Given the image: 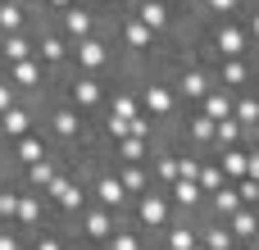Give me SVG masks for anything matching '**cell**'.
I'll list each match as a JSON object with an SVG mask.
<instances>
[{"instance_id": "15", "label": "cell", "mask_w": 259, "mask_h": 250, "mask_svg": "<svg viewBox=\"0 0 259 250\" xmlns=\"http://www.w3.org/2000/svg\"><path fill=\"white\" fill-rule=\"evenodd\" d=\"M100 155H105V150H100ZM105 159H109V155H105ZM109 164H114V173H118V182H123V191H127L132 200H137L141 191H150V187H155L146 164H118V159H109Z\"/></svg>"}, {"instance_id": "9", "label": "cell", "mask_w": 259, "mask_h": 250, "mask_svg": "<svg viewBox=\"0 0 259 250\" xmlns=\"http://www.w3.org/2000/svg\"><path fill=\"white\" fill-rule=\"evenodd\" d=\"M68 164H73V155H64V150H50L46 159H36V164H27V169L18 173V182L46 196V191H50V182H55V178H59V173H64Z\"/></svg>"}, {"instance_id": "37", "label": "cell", "mask_w": 259, "mask_h": 250, "mask_svg": "<svg viewBox=\"0 0 259 250\" xmlns=\"http://www.w3.org/2000/svg\"><path fill=\"white\" fill-rule=\"evenodd\" d=\"M255 5H259V0H255Z\"/></svg>"}, {"instance_id": "12", "label": "cell", "mask_w": 259, "mask_h": 250, "mask_svg": "<svg viewBox=\"0 0 259 250\" xmlns=\"http://www.w3.org/2000/svg\"><path fill=\"white\" fill-rule=\"evenodd\" d=\"M168 191V205H173V214H182V219H205V191L196 187V182H168L164 187Z\"/></svg>"}, {"instance_id": "3", "label": "cell", "mask_w": 259, "mask_h": 250, "mask_svg": "<svg viewBox=\"0 0 259 250\" xmlns=\"http://www.w3.org/2000/svg\"><path fill=\"white\" fill-rule=\"evenodd\" d=\"M36 59H41V68H46L55 82L73 68V41L55 27V18H41V23H36Z\"/></svg>"}, {"instance_id": "26", "label": "cell", "mask_w": 259, "mask_h": 250, "mask_svg": "<svg viewBox=\"0 0 259 250\" xmlns=\"http://www.w3.org/2000/svg\"><path fill=\"white\" fill-rule=\"evenodd\" d=\"M18 100H23V91H18V87H14V82L0 73V114H5V109H14Z\"/></svg>"}, {"instance_id": "18", "label": "cell", "mask_w": 259, "mask_h": 250, "mask_svg": "<svg viewBox=\"0 0 259 250\" xmlns=\"http://www.w3.org/2000/svg\"><path fill=\"white\" fill-rule=\"evenodd\" d=\"M223 223H228V232H232V237H237L241 246H250V237L259 232V210H250V205H241V210H237L232 219H223Z\"/></svg>"}, {"instance_id": "34", "label": "cell", "mask_w": 259, "mask_h": 250, "mask_svg": "<svg viewBox=\"0 0 259 250\" xmlns=\"http://www.w3.org/2000/svg\"><path fill=\"white\" fill-rule=\"evenodd\" d=\"M0 178H5V155H0Z\"/></svg>"}, {"instance_id": "5", "label": "cell", "mask_w": 259, "mask_h": 250, "mask_svg": "<svg viewBox=\"0 0 259 250\" xmlns=\"http://www.w3.org/2000/svg\"><path fill=\"white\" fill-rule=\"evenodd\" d=\"M73 68H77V73L114 77L123 64H118V50H114L109 36H82V41H73Z\"/></svg>"}, {"instance_id": "11", "label": "cell", "mask_w": 259, "mask_h": 250, "mask_svg": "<svg viewBox=\"0 0 259 250\" xmlns=\"http://www.w3.org/2000/svg\"><path fill=\"white\" fill-rule=\"evenodd\" d=\"M27 132H36V100H18L14 109L0 114V146L5 141H18Z\"/></svg>"}, {"instance_id": "22", "label": "cell", "mask_w": 259, "mask_h": 250, "mask_svg": "<svg viewBox=\"0 0 259 250\" xmlns=\"http://www.w3.org/2000/svg\"><path fill=\"white\" fill-rule=\"evenodd\" d=\"M27 250H77L59 228H41V232H27Z\"/></svg>"}, {"instance_id": "19", "label": "cell", "mask_w": 259, "mask_h": 250, "mask_svg": "<svg viewBox=\"0 0 259 250\" xmlns=\"http://www.w3.org/2000/svg\"><path fill=\"white\" fill-rule=\"evenodd\" d=\"M232 118H237L246 132H250V128L259 123V91H255V87H250V91H237V96H232Z\"/></svg>"}, {"instance_id": "30", "label": "cell", "mask_w": 259, "mask_h": 250, "mask_svg": "<svg viewBox=\"0 0 259 250\" xmlns=\"http://www.w3.org/2000/svg\"><path fill=\"white\" fill-rule=\"evenodd\" d=\"M100 5H109V9H127L132 0H100Z\"/></svg>"}, {"instance_id": "29", "label": "cell", "mask_w": 259, "mask_h": 250, "mask_svg": "<svg viewBox=\"0 0 259 250\" xmlns=\"http://www.w3.org/2000/svg\"><path fill=\"white\" fill-rule=\"evenodd\" d=\"M246 146H255V150H259V123L250 128V132H246Z\"/></svg>"}, {"instance_id": "28", "label": "cell", "mask_w": 259, "mask_h": 250, "mask_svg": "<svg viewBox=\"0 0 259 250\" xmlns=\"http://www.w3.org/2000/svg\"><path fill=\"white\" fill-rule=\"evenodd\" d=\"M246 178H255L259 182V150L250 146V155H246Z\"/></svg>"}, {"instance_id": "23", "label": "cell", "mask_w": 259, "mask_h": 250, "mask_svg": "<svg viewBox=\"0 0 259 250\" xmlns=\"http://www.w3.org/2000/svg\"><path fill=\"white\" fill-rule=\"evenodd\" d=\"M219 146H246V128L237 118H219L214 123V150Z\"/></svg>"}, {"instance_id": "31", "label": "cell", "mask_w": 259, "mask_h": 250, "mask_svg": "<svg viewBox=\"0 0 259 250\" xmlns=\"http://www.w3.org/2000/svg\"><path fill=\"white\" fill-rule=\"evenodd\" d=\"M178 5H182V9H187V14H191V9H196V0H178Z\"/></svg>"}, {"instance_id": "32", "label": "cell", "mask_w": 259, "mask_h": 250, "mask_svg": "<svg viewBox=\"0 0 259 250\" xmlns=\"http://www.w3.org/2000/svg\"><path fill=\"white\" fill-rule=\"evenodd\" d=\"M246 250H259V232H255V237H250V246H246Z\"/></svg>"}, {"instance_id": "8", "label": "cell", "mask_w": 259, "mask_h": 250, "mask_svg": "<svg viewBox=\"0 0 259 250\" xmlns=\"http://www.w3.org/2000/svg\"><path fill=\"white\" fill-rule=\"evenodd\" d=\"M255 73H259V55H232V59H219L214 64V87L223 91H250L255 87Z\"/></svg>"}, {"instance_id": "33", "label": "cell", "mask_w": 259, "mask_h": 250, "mask_svg": "<svg viewBox=\"0 0 259 250\" xmlns=\"http://www.w3.org/2000/svg\"><path fill=\"white\" fill-rule=\"evenodd\" d=\"M73 5H100V0H73Z\"/></svg>"}, {"instance_id": "6", "label": "cell", "mask_w": 259, "mask_h": 250, "mask_svg": "<svg viewBox=\"0 0 259 250\" xmlns=\"http://www.w3.org/2000/svg\"><path fill=\"white\" fill-rule=\"evenodd\" d=\"M50 150H55V146H50V137H46L41 128H36V132H27V137H18V141H5V146H0V155H5V173H14V178H18L27 164L46 159Z\"/></svg>"}, {"instance_id": "27", "label": "cell", "mask_w": 259, "mask_h": 250, "mask_svg": "<svg viewBox=\"0 0 259 250\" xmlns=\"http://www.w3.org/2000/svg\"><path fill=\"white\" fill-rule=\"evenodd\" d=\"M241 23H246V32H250V41H255V50H259V5H255V0L246 5V14H241Z\"/></svg>"}, {"instance_id": "16", "label": "cell", "mask_w": 259, "mask_h": 250, "mask_svg": "<svg viewBox=\"0 0 259 250\" xmlns=\"http://www.w3.org/2000/svg\"><path fill=\"white\" fill-rule=\"evenodd\" d=\"M100 250H155V246L146 241V232H141V228L132 223V214H127V219H123V223L109 232V241H105Z\"/></svg>"}, {"instance_id": "10", "label": "cell", "mask_w": 259, "mask_h": 250, "mask_svg": "<svg viewBox=\"0 0 259 250\" xmlns=\"http://www.w3.org/2000/svg\"><path fill=\"white\" fill-rule=\"evenodd\" d=\"M155 250H200V219L173 214V223L155 237Z\"/></svg>"}, {"instance_id": "25", "label": "cell", "mask_w": 259, "mask_h": 250, "mask_svg": "<svg viewBox=\"0 0 259 250\" xmlns=\"http://www.w3.org/2000/svg\"><path fill=\"white\" fill-rule=\"evenodd\" d=\"M232 187H237L241 205H250V210H259V182H255V178H241V182H232Z\"/></svg>"}, {"instance_id": "4", "label": "cell", "mask_w": 259, "mask_h": 250, "mask_svg": "<svg viewBox=\"0 0 259 250\" xmlns=\"http://www.w3.org/2000/svg\"><path fill=\"white\" fill-rule=\"evenodd\" d=\"M132 223L146 232V241L155 246V237L173 223V205H168V191L164 187H150V191H141L137 200H132Z\"/></svg>"}, {"instance_id": "13", "label": "cell", "mask_w": 259, "mask_h": 250, "mask_svg": "<svg viewBox=\"0 0 259 250\" xmlns=\"http://www.w3.org/2000/svg\"><path fill=\"white\" fill-rule=\"evenodd\" d=\"M246 5H250V0H196V9H191V23L200 27V23H223V18H241V14H246Z\"/></svg>"}, {"instance_id": "20", "label": "cell", "mask_w": 259, "mask_h": 250, "mask_svg": "<svg viewBox=\"0 0 259 250\" xmlns=\"http://www.w3.org/2000/svg\"><path fill=\"white\" fill-rule=\"evenodd\" d=\"M196 109H200L205 118H214V123H219V118H232V91H223V87H209V91H205V100H200Z\"/></svg>"}, {"instance_id": "7", "label": "cell", "mask_w": 259, "mask_h": 250, "mask_svg": "<svg viewBox=\"0 0 259 250\" xmlns=\"http://www.w3.org/2000/svg\"><path fill=\"white\" fill-rule=\"evenodd\" d=\"M118 223H123L118 214H109V210H100V205H87V210L68 223V228L77 232V241H73V246H105V241H109V232H114Z\"/></svg>"}, {"instance_id": "36", "label": "cell", "mask_w": 259, "mask_h": 250, "mask_svg": "<svg viewBox=\"0 0 259 250\" xmlns=\"http://www.w3.org/2000/svg\"><path fill=\"white\" fill-rule=\"evenodd\" d=\"M0 5H5V0H0Z\"/></svg>"}, {"instance_id": "17", "label": "cell", "mask_w": 259, "mask_h": 250, "mask_svg": "<svg viewBox=\"0 0 259 250\" xmlns=\"http://www.w3.org/2000/svg\"><path fill=\"white\" fill-rule=\"evenodd\" d=\"M209 155L219 159V169H223L228 182H241V178H246V155H250V146H219V150H209Z\"/></svg>"}, {"instance_id": "1", "label": "cell", "mask_w": 259, "mask_h": 250, "mask_svg": "<svg viewBox=\"0 0 259 250\" xmlns=\"http://www.w3.org/2000/svg\"><path fill=\"white\" fill-rule=\"evenodd\" d=\"M55 91L73 105V109H82L91 123L105 114V105H109V77H100V73H77V68H68L59 82H55Z\"/></svg>"}, {"instance_id": "35", "label": "cell", "mask_w": 259, "mask_h": 250, "mask_svg": "<svg viewBox=\"0 0 259 250\" xmlns=\"http://www.w3.org/2000/svg\"><path fill=\"white\" fill-rule=\"evenodd\" d=\"M255 91H259V73H255Z\"/></svg>"}, {"instance_id": "21", "label": "cell", "mask_w": 259, "mask_h": 250, "mask_svg": "<svg viewBox=\"0 0 259 250\" xmlns=\"http://www.w3.org/2000/svg\"><path fill=\"white\" fill-rule=\"evenodd\" d=\"M196 187L209 196V191H219V187H228V178H223V169H219V159L205 150V159H200V173H196Z\"/></svg>"}, {"instance_id": "14", "label": "cell", "mask_w": 259, "mask_h": 250, "mask_svg": "<svg viewBox=\"0 0 259 250\" xmlns=\"http://www.w3.org/2000/svg\"><path fill=\"white\" fill-rule=\"evenodd\" d=\"M123 77H127V73H123ZM105 109L118 114V118H127V123H132L137 114H146V109H141V96H137V87H132V77L109 87V105H105Z\"/></svg>"}, {"instance_id": "24", "label": "cell", "mask_w": 259, "mask_h": 250, "mask_svg": "<svg viewBox=\"0 0 259 250\" xmlns=\"http://www.w3.org/2000/svg\"><path fill=\"white\" fill-rule=\"evenodd\" d=\"M0 250H27V232L18 223H0Z\"/></svg>"}, {"instance_id": "2", "label": "cell", "mask_w": 259, "mask_h": 250, "mask_svg": "<svg viewBox=\"0 0 259 250\" xmlns=\"http://www.w3.org/2000/svg\"><path fill=\"white\" fill-rule=\"evenodd\" d=\"M109 23H114V9H109V5H68V9L55 14V27H59L68 41L109 36Z\"/></svg>"}]
</instances>
